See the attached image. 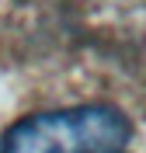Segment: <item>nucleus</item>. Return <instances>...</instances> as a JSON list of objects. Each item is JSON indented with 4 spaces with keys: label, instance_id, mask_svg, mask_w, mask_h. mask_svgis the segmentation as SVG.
Listing matches in <instances>:
<instances>
[{
    "label": "nucleus",
    "instance_id": "f257e3e1",
    "mask_svg": "<svg viewBox=\"0 0 146 153\" xmlns=\"http://www.w3.org/2000/svg\"><path fill=\"white\" fill-rule=\"evenodd\" d=\"M132 136L125 111L111 105H77L14 122L0 153H122Z\"/></svg>",
    "mask_w": 146,
    "mask_h": 153
}]
</instances>
